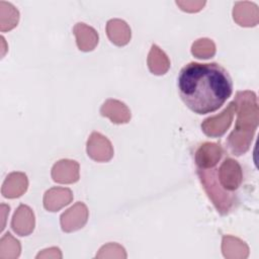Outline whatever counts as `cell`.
Masks as SVG:
<instances>
[{
  "label": "cell",
  "instance_id": "cell-1",
  "mask_svg": "<svg viewBox=\"0 0 259 259\" xmlns=\"http://www.w3.org/2000/svg\"><path fill=\"white\" fill-rule=\"evenodd\" d=\"M177 87L181 100L196 114L218 110L233 93L232 78L218 63L185 65L179 72Z\"/></svg>",
  "mask_w": 259,
  "mask_h": 259
},
{
  "label": "cell",
  "instance_id": "cell-2",
  "mask_svg": "<svg viewBox=\"0 0 259 259\" xmlns=\"http://www.w3.org/2000/svg\"><path fill=\"white\" fill-rule=\"evenodd\" d=\"M197 174L203 188L221 214L229 213L238 202L236 191L243 182V170L238 161L226 157L221 165L198 169Z\"/></svg>",
  "mask_w": 259,
  "mask_h": 259
},
{
  "label": "cell",
  "instance_id": "cell-3",
  "mask_svg": "<svg viewBox=\"0 0 259 259\" xmlns=\"http://www.w3.org/2000/svg\"><path fill=\"white\" fill-rule=\"evenodd\" d=\"M234 101L238 116L227 145L233 155L241 156L249 150L258 126V102L256 94L249 90L238 91Z\"/></svg>",
  "mask_w": 259,
  "mask_h": 259
},
{
  "label": "cell",
  "instance_id": "cell-4",
  "mask_svg": "<svg viewBox=\"0 0 259 259\" xmlns=\"http://www.w3.org/2000/svg\"><path fill=\"white\" fill-rule=\"evenodd\" d=\"M236 111V103L233 100L219 115L207 117L201 123L202 132L211 138L223 136L231 125Z\"/></svg>",
  "mask_w": 259,
  "mask_h": 259
},
{
  "label": "cell",
  "instance_id": "cell-5",
  "mask_svg": "<svg viewBox=\"0 0 259 259\" xmlns=\"http://www.w3.org/2000/svg\"><path fill=\"white\" fill-rule=\"evenodd\" d=\"M87 155L97 162H107L113 157L111 143L97 132H93L87 141Z\"/></svg>",
  "mask_w": 259,
  "mask_h": 259
},
{
  "label": "cell",
  "instance_id": "cell-6",
  "mask_svg": "<svg viewBox=\"0 0 259 259\" xmlns=\"http://www.w3.org/2000/svg\"><path fill=\"white\" fill-rule=\"evenodd\" d=\"M224 155V150L220 144L217 143H203L201 144L194 155L196 168L207 169L217 166Z\"/></svg>",
  "mask_w": 259,
  "mask_h": 259
},
{
  "label": "cell",
  "instance_id": "cell-7",
  "mask_svg": "<svg viewBox=\"0 0 259 259\" xmlns=\"http://www.w3.org/2000/svg\"><path fill=\"white\" fill-rule=\"evenodd\" d=\"M88 220V209L83 202H77L61 215V226L64 232L70 233L84 227Z\"/></svg>",
  "mask_w": 259,
  "mask_h": 259
},
{
  "label": "cell",
  "instance_id": "cell-8",
  "mask_svg": "<svg viewBox=\"0 0 259 259\" xmlns=\"http://www.w3.org/2000/svg\"><path fill=\"white\" fill-rule=\"evenodd\" d=\"M34 223L32 209L25 204H20L13 214L11 228L17 235L27 236L33 231Z\"/></svg>",
  "mask_w": 259,
  "mask_h": 259
},
{
  "label": "cell",
  "instance_id": "cell-9",
  "mask_svg": "<svg viewBox=\"0 0 259 259\" xmlns=\"http://www.w3.org/2000/svg\"><path fill=\"white\" fill-rule=\"evenodd\" d=\"M52 178L58 183H74L79 180V164L73 160H60L52 169Z\"/></svg>",
  "mask_w": 259,
  "mask_h": 259
},
{
  "label": "cell",
  "instance_id": "cell-10",
  "mask_svg": "<svg viewBox=\"0 0 259 259\" xmlns=\"http://www.w3.org/2000/svg\"><path fill=\"white\" fill-rule=\"evenodd\" d=\"M102 116L108 117L113 123H126L131 119V110L127 106L115 99H107L100 108Z\"/></svg>",
  "mask_w": 259,
  "mask_h": 259
},
{
  "label": "cell",
  "instance_id": "cell-11",
  "mask_svg": "<svg viewBox=\"0 0 259 259\" xmlns=\"http://www.w3.org/2000/svg\"><path fill=\"white\" fill-rule=\"evenodd\" d=\"M73 199L71 189L64 187H53L44 196V206L49 211H58L63 206L68 205Z\"/></svg>",
  "mask_w": 259,
  "mask_h": 259
},
{
  "label": "cell",
  "instance_id": "cell-12",
  "mask_svg": "<svg viewBox=\"0 0 259 259\" xmlns=\"http://www.w3.org/2000/svg\"><path fill=\"white\" fill-rule=\"evenodd\" d=\"M28 181L24 173L12 172L10 173L3 185H2V195L7 198H15L21 196L27 189Z\"/></svg>",
  "mask_w": 259,
  "mask_h": 259
},
{
  "label": "cell",
  "instance_id": "cell-13",
  "mask_svg": "<svg viewBox=\"0 0 259 259\" xmlns=\"http://www.w3.org/2000/svg\"><path fill=\"white\" fill-rule=\"evenodd\" d=\"M73 32L76 36L77 47L80 51H93L98 44V33L96 30L83 22L77 23L73 28Z\"/></svg>",
  "mask_w": 259,
  "mask_h": 259
},
{
  "label": "cell",
  "instance_id": "cell-14",
  "mask_svg": "<svg viewBox=\"0 0 259 259\" xmlns=\"http://www.w3.org/2000/svg\"><path fill=\"white\" fill-rule=\"evenodd\" d=\"M106 33L110 41L118 47L125 46L131 39V28L121 19H110L106 24Z\"/></svg>",
  "mask_w": 259,
  "mask_h": 259
},
{
  "label": "cell",
  "instance_id": "cell-15",
  "mask_svg": "<svg viewBox=\"0 0 259 259\" xmlns=\"http://www.w3.org/2000/svg\"><path fill=\"white\" fill-rule=\"evenodd\" d=\"M243 15H245L240 21L239 25L251 27L258 23V7L252 2H237L233 9V18L238 21Z\"/></svg>",
  "mask_w": 259,
  "mask_h": 259
},
{
  "label": "cell",
  "instance_id": "cell-16",
  "mask_svg": "<svg viewBox=\"0 0 259 259\" xmlns=\"http://www.w3.org/2000/svg\"><path fill=\"white\" fill-rule=\"evenodd\" d=\"M147 63L150 72L154 75H164L170 68V61L167 55L156 45H152Z\"/></svg>",
  "mask_w": 259,
  "mask_h": 259
},
{
  "label": "cell",
  "instance_id": "cell-17",
  "mask_svg": "<svg viewBox=\"0 0 259 259\" xmlns=\"http://www.w3.org/2000/svg\"><path fill=\"white\" fill-rule=\"evenodd\" d=\"M222 249L226 258H236L235 251H237L239 258H247L249 255V248L247 244L232 236H224Z\"/></svg>",
  "mask_w": 259,
  "mask_h": 259
},
{
  "label": "cell",
  "instance_id": "cell-18",
  "mask_svg": "<svg viewBox=\"0 0 259 259\" xmlns=\"http://www.w3.org/2000/svg\"><path fill=\"white\" fill-rule=\"evenodd\" d=\"M191 53L198 59H208L215 54L214 42L209 38H199L192 44Z\"/></svg>",
  "mask_w": 259,
  "mask_h": 259
},
{
  "label": "cell",
  "instance_id": "cell-19",
  "mask_svg": "<svg viewBox=\"0 0 259 259\" xmlns=\"http://www.w3.org/2000/svg\"><path fill=\"white\" fill-rule=\"evenodd\" d=\"M176 4L181 10L187 12L199 11L205 4V1H176Z\"/></svg>",
  "mask_w": 259,
  "mask_h": 259
}]
</instances>
